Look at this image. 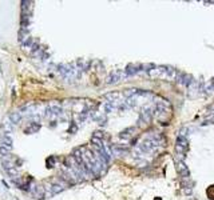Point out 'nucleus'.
I'll use <instances>...</instances> for the list:
<instances>
[{"label":"nucleus","instance_id":"obj_1","mask_svg":"<svg viewBox=\"0 0 214 200\" xmlns=\"http://www.w3.org/2000/svg\"><path fill=\"white\" fill-rule=\"evenodd\" d=\"M154 115H155V108L154 107L145 108L143 111L141 112V116H139V120H138V125L150 124V121L153 120V116Z\"/></svg>","mask_w":214,"mask_h":200},{"label":"nucleus","instance_id":"obj_2","mask_svg":"<svg viewBox=\"0 0 214 200\" xmlns=\"http://www.w3.org/2000/svg\"><path fill=\"white\" fill-rule=\"evenodd\" d=\"M199 91H202V83H201L199 80H193L191 84L187 87V95H189V98H191V99L198 96Z\"/></svg>","mask_w":214,"mask_h":200},{"label":"nucleus","instance_id":"obj_3","mask_svg":"<svg viewBox=\"0 0 214 200\" xmlns=\"http://www.w3.org/2000/svg\"><path fill=\"white\" fill-rule=\"evenodd\" d=\"M123 77H126L125 72L121 71V69H115V71H112L109 76H107L106 84H116V83H118L119 80H122Z\"/></svg>","mask_w":214,"mask_h":200},{"label":"nucleus","instance_id":"obj_4","mask_svg":"<svg viewBox=\"0 0 214 200\" xmlns=\"http://www.w3.org/2000/svg\"><path fill=\"white\" fill-rule=\"evenodd\" d=\"M193 76L189 75V73H185V72H177V76H176V82L178 83L179 85H183V87H189L193 82Z\"/></svg>","mask_w":214,"mask_h":200},{"label":"nucleus","instance_id":"obj_5","mask_svg":"<svg viewBox=\"0 0 214 200\" xmlns=\"http://www.w3.org/2000/svg\"><path fill=\"white\" fill-rule=\"evenodd\" d=\"M141 71H143V64H135V63H131V64H129L127 67H126V69H125V75L126 77H129V76H134V75H137V73H139Z\"/></svg>","mask_w":214,"mask_h":200},{"label":"nucleus","instance_id":"obj_6","mask_svg":"<svg viewBox=\"0 0 214 200\" xmlns=\"http://www.w3.org/2000/svg\"><path fill=\"white\" fill-rule=\"evenodd\" d=\"M186 146H187V139L186 136L183 135H178L177 137V143H176V151L178 155H183L185 153V150H186Z\"/></svg>","mask_w":214,"mask_h":200},{"label":"nucleus","instance_id":"obj_7","mask_svg":"<svg viewBox=\"0 0 214 200\" xmlns=\"http://www.w3.org/2000/svg\"><path fill=\"white\" fill-rule=\"evenodd\" d=\"M176 168H177V172L179 173V176L182 177V179H189L190 177V171L187 168V166L185 164V162H179V160H177L176 162Z\"/></svg>","mask_w":214,"mask_h":200},{"label":"nucleus","instance_id":"obj_8","mask_svg":"<svg viewBox=\"0 0 214 200\" xmlns=\"http://www.w3.org/2000/svg\"><path fill=\"white\" fill-rule=\"evenodd\" d=\"M30 192H31V195L34 196L35 199H38V200H42L44 198V188L42 185H39V184H32Z\"/></svg>","mask_w":214,"mask_h":200},{"label":"nucleus","instance_id":"obj_9","mask_svg":"<svg viewBox=\"0 0 214 200\" xmlns=\"http://www.w3.org/2000/svg\"><path fill=\"white\" fill-rule=\"evenodd\" d=\"M134 131H135V127H129V128H126V130H123L121 134H119V137L123 139V140H127V139H130V137L132 136Z\"/></svg>","mask_w":214,"mask_h":200},{"label":"nucleus","instance_id":"obj_10","mask_svg":"<svg viewBox=\"0 0 214 200\" xmlns=\"http://www.w3.org/2000/svg\"><path fill=\"white\" fill-rule=\"evenodd\" d=\"M193 185L194 183L189 179H183V192L186 193V195H191V192H193Z\"/></svg>","mask_w":214,"mask_h":200},{"label":"nucleus","instance_id":"obj_11","mask_svg":"<svg viewBox=\"0 0 214 200\" xmlns=\"http://www.w3.org/2000/svg\"><path fill=\"white\" fill-rule=\"evenodd\" d=\"M76 66L79 67V69H82V71H87L90 68V62H86V60H83V59H79L76 62Z\"/></svg>","mask_w":214,"mask_h":200},{"label":"nucleus","instance_id":"obj_12","mask_svg":"<svg viewBox=\"0 0 214 200\" xmlns=\"http://www.w3.org/2000/svg\"><path fill=\"white\" fill-rule=\"evenodd\" d=\"M2 144H3V146H5L7 148H9V150H11V148H12V139H11V136H9L8 134H5L4 136H3V141H2Z\"/></svg>","mask_w":214,"mask_h":200},{"label":"nucleus","instance_id":"obj_13","mask_svg":"<svg viewBox=\"0 0 214 200\" xmlns=\"http://www.w3.org/2000/svg\"><path fill=\"white\" fill-rule=\"evenodd\" d=\"M105 98L107 99V102H116L119 98V93L118 92H110V93H107Z\"/></svg>","mask_w":214,"mask_h":200},{"label":"nucleus","instance_id":"obj_14","mask_svg":"<svg viewBox=\"0 0 214 200\" xmlns=\"http://www.w3.org/2000/svg\"><path fill=\"white\" fill-rule=\"evenodd\" d=\"M20 119H22V116H20L19 112H14V114L9 115V120H11V123H14V124L19 123V120H20Z\"/></svg>","mask_w":214,"mask_h":200},{"label":"nucleus","instance_id":"obj_15","mask_svg":"<svg viewBox=\"0 0 214 200\" xmlns=\"http://www.w3.org/2000/svg\"><path fill=\"white\" fill-rule=\"evenodd\" d=\"M31 4H32V2H28V0L22 2V12H23V14H28V9H30Z\"/></svg>","mask_w":214,"mask_h":200},{"label":"nucleus","instance_id":"obj_16","mask_svg":"<svg viewBox=\"0 0 214 200\" xmlns=\"http://www.w3.org/2000/svg\"><path fill=\"white\" fill-rule=\"evenodd\" d=\"M0 155H2L3 160H4L5 157L9 155V148H7L5 146H3V144H2V146H0Z\"/></svg>","mask_w":214,"mask_h":200},{"label":"nucleus","instance_id":"obj_17","mask_svg":"<svg viewBox=\"0 0 214 200\" xmlns=\"http://www.w3.org/2000/svg\"><path fill=\"white\" fill-rule=\"evenodd\" d=\"M90 114V108H84L82 112L79 114V121H84L87 119V116Z\"/></svg>","mask_w":214,"mask_h":200},{"label":"nucleus","instance_id":"obj_18","mask_svg":"<svg viewBox=\"0 0 214 200\" xmlns=\"http://www.w3.org/2000/svg\"><path fill=\"white\" fill-rule=\"evenodd\" d=\"M39 128H40V125H39V124H35L34 125V127H32V124L30 125V127H28L27 128V130H25V132H28V131H32V132H36L38 130H39Z\"/></svg>","mask_w":214,"mask_h":200},{"label":"nucleus","instance_id":"obj_19","mask_svg":"<svg viewBox=\"0 0 214 200\" xmlns=\"http://www.w3.org/2000/svg\"><path fill=\"white\" fill-rule=\"evenodd\" d=\"M155 200H161V199H155Z\"/></svg>","mask_w":214,"mask_h":200}]
</instances>
